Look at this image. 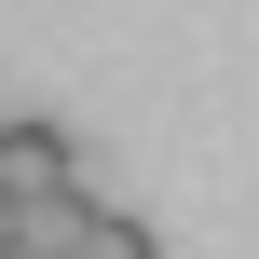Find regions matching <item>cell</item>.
<instances>
[{"instance_id": "obj_2", "label": "cell", "mask_w": 259, "mask_h": 259, "mask_svg": "<svg viewBox=\"0 0 259 259\" xmlns=\"http://www.w3.org/2000/svg\"><path fill=\"white\" fill-rule=\"evenodd\" d=\"M27 246L41 259H150V232L123 205H55V219H27Z\"/></svg>"}, {"instance_id": "obj_1", "label": "cell", "mask_w": 259, "mask_h": 259, "mask_svg": "<svg viewBox=\"0 0 259 259\" xmlns=\"http://www.w3.org/2000/svg\"><path fill=\"white\" fill-rule=\"evenodd\" d=\"M0 191H14L27 219L82 205V137H68V123H0Z\"/></svg>"}, {"instance_id": "obj_3", "label": "cell", "mask_w": 259, "mask_h": 259, "mask_svg": "<svg viewBox=\"0 0 259 259\" xmlns=\"http://www.w3.org/2000/svg\"><path fill=\"white\" fill-rule=\"evenodd\" d=\"M14 246H27V205H14V191H0V259H14Z\"/></svg>"}]
</instances>
